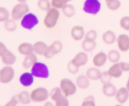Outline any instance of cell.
Masks as SVG:
<instances>
[{"label": "cell", "mask_w": 129, "mask_h": 106, "mask_svg": "<svg viewBox=\"0 0 129 106\" xmlns=\"http://www.w3.org/2000/svg\"><path fill=\"white\" fill-rule=\"evenodd\" d=\"M60 18V11L59 10L52 7L46 12L44 18V26L49 29H53L56 26Z\"/></svg>", "instance_id": "obj_1"}, {"label": "cell", "mask_w": 129, "mask_h": 106, "mask_svg": "<svg viewBox=\"0 0 129 106\" xmlns=\"http://www.w3.org/2000/svg\"><path fill=\"white\" fill-rule=\"evenodd\" d=\"M29 10L30 8L26 2H19L13 7L10 15L11 18L15 21H18L29 12Z\"/></svg>", "instance_id": "obj_2"}, {"label": "cell", "mask_w": 129, "mask_h": 106, "mask_svg": "<svg viewBox=\"0 0 129 106\" xmlns=\"http://www.w3.org/2000/svg\"><path fill=\"white\" fill-rule=\"evenodd\" d=\"M49 96H50V93L45 87H37L30 92L31 102L35 103H42V102H46Z\"/></svg>", "instance_id": "obj_3"}, {"label": "cell", "mask_w": 129, "mask_h": 106, "mask_svg": "<svg viewBox=\"0 0 129 106\" xmlns=\"http://www.w3.org/2000/svg\"><path fill=\"white\" fill-rule=\"evenodd\" d=\"M31 73L35 78H48L50 75V71L47 66L45 63L37 62L31 68Z\"/></svg>", "instance_id": "obj_4"}, {"label": "cell", "mask_w": 129, "mask_h": 106, "mask_svg": "<svg viewBox=\"0 0 129 106\" xmlns=\"http://www.w3.org/2000/svg\"><path fill=\"white\" fill-rule=\"evenodd\" d=\"M59 87L62 91L64 95L69 97L74 95L76 93L78 87L76 84L74 83L71 80L68 79V78H64L60 80Z\"/></svg>", "instance_id": "obj_5"}, {"label": "cell", "mask_w": 129, "mask_h": 106, "mask_svg": "<svg viewBox=\"0 0 129 106\" xmlns=\"http://www.w3.org/2000/svg\"><path fill=\"white\" fill-rule=\"evenodd\" d=\"M102 4L100 0H85L83 10L86 13L96 15L100 11Z\"/></svg>", "instance_id": "obj_6"}, {"label": "cell", "mask_w": 129, "mask_h": 106, "mask_svg": "<svg viewBox=\"0 0 129 106\" xmlns=\"http://www.w3.org/2000/svg\"><path fill=\"white\" fill-rule=\"evenodd\" d=\"M37 16L32 13H28L21 20V26L23 29L31 30L39 24Z\"/></svg>", "instance_id": "obj_7"}, {"label": "cell", "mask_w": 129, "mask_h": 106, "mask_svg": "<svg viewBox=\"0 0 129 106\" xmlns=\"http://www.w3.org/2000/svg\"><path fill=\"white\" fill-rule=\"evenodd\" d=\"M15 76V69L11 66H5L0 69V83L8 84L13 81Z\"/></svg>", "instance_id": "obj_8"}, {"label": "cell", "mask_w": 129, "mask_h": 106, "mask_svg": "<svg viewBox=\"0 0 129 106\" xmlns=\"http://www.w3.org/2000/svg\"><path fill=\"white\" fill-rule=\"evenodd\" d=\"M116 42L119 51L122 52L129 51V35L125 34H120L117 36Z\"/></svg>", "instance_id": "obj_9"}, {"label": "cell", "mask_w": 129, "mask_h": 106, "mask_svg": "<svg viewBox=\"0 0 129 106\" xmlns=\"http://www.w3.org/2000/svg\"><path fill=\"white\" fill-rule=\"evenodd\" d=\"M85 31L83 26L75 25L73 26L71 30V36L74 41L79 42L84 39Z\"/></svg>", "instance_id": "obj_10"}, {"label": "cell", "mask_w": 129, "mask_h": 106, "mask_svg": "<svg viewBox=\"0 0 129 106\" xmlns=\"http://www.w3.org/2000/svg\"><path fill=\"white\" fill-rule=\"evenodd\" d=\"M107 61H108L107 54L104 52H100L94 55L92 62L94 67L100 68L103 67L107 63Z\"/></svg>", "instance_id": "obj_11"}, {"label": "cell", "mask_w": 129, "mask_h": 106, "mask_svg": "<svg viewBox=\"0 0 129 106\" xmlns=\"http://www.w3.org/2000/svg\"><path fill=\"white\" fill-rule=\"evenodd\" d=\"M71 61L79 68L84 66L88 61V54L84 51L79 52L78 54H76Z\"/></svg>", "instance_id": "obj_12"}, {"label": "cell", "mask_w": 129, "mask_h": 106, "mask_svg": "<svg viewBox=\"0 0 129 106\" xmlns=\"http://www.w3.org/2000/svg\"><path fill=\"white\" fill-rule=\"evenodd\" d=\"M115 98L120 104L126 103L129 98V91L125 87H123L117 90L115 95Z\"/></svg>", "instance_id": "obj_13"}, {"label": "cell", "mask_w": 129, "mask_h": 106, "mask_svg": "<svg viewBox=\"0 0 129 106\" xmlns=\"http://www.w3.org/2000/svg\"><path fill=\"white\" fill-rule=\"evenodd\" d=\"M107 72L112 78H115V79L121 78L123 73L119 63H114L112 64L108 69Z\"/></svg>", "instance_id": "obj_14"}, {"label": "cell", "mask_w": 129, "mask_h": 106, "mask_svg": "<svg viewBox=\"0 0 129 106\" xmlns=\"http://www.w3.org/2000/svg\"><path fill=\"white\" fill-rule=\"evenodd\" d=\"M1 59L2 63L5 66H12L16 63V57L14 53L7 49V50L1 57Z\"/></svg>", "instance_id": "obj_15"}, {"label": "cell", "mask_w": 129, "mask_h": 106, "mask_svg": "<svg viewBox=\"0 0 129 106\" xmlns=\"http://www.w3.org/2000/svg\"><path fill=\"white\" fill-rule=\"evenodd\" d=\"M34 75L31 73L25 72L20 75L19 81L20 84L25 87H29L32 85L34 82Z\"/></svg>", "instance_id": "obj_16"}, {"label": "cell", "mask_w": 129, "mask_h": 106, "mask_svg": "<svg viewBox=\"0 0 129 106\" xmlns=\"http://www.w3.org/2000/svg\"><path fill=\"white\" fill-rule=\"evenodd\" d=\"M38 61L37 54L32 53L29 55L25 56L22 62V66L24 69H29L32 68L33 66Z\"/></svg>", "instance_id": "obj_17"}, {"label": "cell", "mask_w": 129, "mask_h": 106, "mask_svg": "<svg viewBox=\"0 0 129 106\" xmlns=\"http://www.w3.org/2000/svg\"><path fill=\"white\" fill-rule=\"evenodd\" d=\"M117 36L113 30H108L102 34V40L107 45H112L117 40Z\"/></svg>", "instance_id": "obj_18"}, {"label": "cell", "mask_w": 129, "mask_h": 106, "mask_svg": "<svg viewBox=\"0 0 129 106\" xmlns=\"http://www.w3.org/2000/svg\"><path fill=\"white\" fill-rule=\"evenodd\" d=\"M18 52L23 56H27L34 53V45L29 42H23L18 47Z\"/></svg>", "instance_id": "obj_19"}, {"label": "cell", "mask_w": 129, "mask_h": 106, "mask_svg": "<svg viewBox=\"0 0 129 106\" xmlns=\"http://www.w3.org/2000/svg\"><path fill=\"white\" fill-rule=\"evenodd\" d=\"M117 92V88L112 83L103 85V87H102V93H103V94L105 97H109V98L110 97H115Z\"/></svg>", "instance_id": "obj_20"}, {"label": "cell", "mask_w": 129, "mask_h": 106, "mask_svg": "<svg viewBox=\"0 0 129 106\" xmlns=\"http://www.w3.org/2000/svg\"><path fill=\"white\" fill-rule=\"evenodd\" d=\"M76 84L77 87L80 89H87L90 85V80L86 75L81 74L78 76L76 80Z\"/></svg>", "instance_id": "obj_21"}, {"label": "cell", "mask_w": 129, "mask_h": 106, "mask_svg": "<svg viewBox=\"0 0 129 106\" xmlns=\"http://www.w3.org/2000/svg\"><path fill=\"white\" fill-rule=\"evenodd\" d=\"M101 71L99 68L96 67H91L87 69L86 75L89 78L90 80L92 81H97L99 80L101 76Z\"/></svg>", "instance_id": "obj_22"}, {"label": "cell", "mask_w": 129, "mask_h": 106, "mask_svg": "<svg viewBox=\"0 0 129 106\" xmlns=\"http://www.w3.org/2000/svg\"><path fill=\"white\" fill-rule=\"evenodd\" d=\"M33 45H34V53L40 56L44 55L48 47V45L42 41H37Z\"/></svg>", "instance_id": "obj_23"}, {"label": "cell", "mask_w": 129, "mask_h": 106, "mask_svg": "<svg viewBox=\"0 0 129 106\" xmlns=\"http://www.w3.org/2000/svg\"><path fill=\"white\" fill-rule=\"evenodd\" d=\"M62 11L64 16L67 18H73V16H75L76 13L75 7L71 4H69V3H67L63 7V8L62 9Z\"/></svg>", "instance_id": "obj_24"}, {"label": "cell", "mask_w": 129, "mask_h": 106, "mask_svg": "<svg viewBox=\"0 0 129 106\" xmlns=\"http://www.w3.org/2000/svg\"><path fill=\"white\" fill-rule=\"evenodd\" d=\"M97 44L96 41H92V40H88L84 39L82 42L81 47L83 50L86 52H89L94 50L96 47Z\"/></svg>", "instance_id": "obj_25"}, {"label": "cell", "mask_w": 129, "mask_h": 106, "mask_svg": "<svg viewBox=\"0 0 129 106\" xmlns=\"http://www.w3.org/2000/svg\"><path fill=\"white\" fill-rule=\"evenodd\" d=\"M107 58H108V60L113 64L119 63L120 59V54L118 50L116 49H112L110 50L107 54Z\"/></svg>", "instance_id": "obj_26"}, {"label": "cell", "mask_w": 129, "mask_h": 106, "mask_svg": "<svg viewBox=\"0 0 129 106\" xmlns=\"http://www.w3.org/2000/svg\"><path fill=\"white\" fill-rule=\"evenodd\" d=\"M18 27L16 21L13 18L8 19L4 22V28L8 32H14L16 30Z\"/></svg>", "instance_id": "obj_27"}, {"label": "cell", "mask_w": 129, "mask_h": 106, "mask_svg": "<svg viewBox=\"0 0 129 106\" xmlns=\"http://www.w3.org/2000/svg\"><path fill=\"white\" fill-rule=\"evenodd\" d=\"M64 95L62 91L61 90L60 88L59 87H54V88L51 90L50 92V97L51 99L54 101V102H57L58 100L60 99L61 97H62Z\"/></svg>", "instance_id": "obj_28"}, {"label": "cell", "mask_w": 129, "mask_h": 106, "mask_svg": "<svg viewBox=\"0 0 129 106\" xmlns=\"http://www.w3.org/2000/svg\"><path fill=\"white\" fill-rule=\"evenodd\" d=\"M18 97L20 100V103L23 105H28L31 102L30 93L27 91L25 90L21 92L18 95Z\"/></svg>", "instance_id": "obj_29"}, {"label": "cell", "mask_w": 129, "mask_h": 106, "mask_svg": "<svg viewBox=\"0 0 129 106\" xmlns=\"http://www.w3.org/2000/svg\"><path fill=\"white\" fill-rule=\"evenodd\" d=\"M107 8L112 11H115L121 7V1L120 0H110L105 1Z\"/></svg>", "instance_id": "obj_30"}, {"label": "cell", "mask_w": 129, "mask_h": 106, "mask_svg": "<svg viewBox=\"0 0 129 106\" xmlns=\"http://www.w3.org/2000/svg\"><path fill=\"white\" fill-rule=\"evenodd\" d=\"M49 47L55 56L61 52L63 49V44L60 40H55L49 45Z\"/></svg>", "instance_id": "obj_31"}, {"label": "cell", "mask_w": 129, "mask_h": 106, "mask_svg": "<svg viewBox=\"0 0 129 106\" xmlns=\"http://www.w3.org/2000/svg\"><path fill=\"white\" fill-rule=\"evenodd\" d=\"M37 6L40 10L45 12L52 8L50 0H39L37 2Z\"/></svg>", "instance_id": "obj_32"}, {"label": "cell", "mask_w": 129, "mask_h": 106, "mask_svg": "<svg viewBox=\"0 0 129 106\" xmlns=\"http://www.w3.org/2000/svg\"><path fill=\"white\" fill-rule=\"evenodd\" d=\"M10 13L7 8L3 6H0V23L5 22L10 18Z\"/></svg>", "instance_id": "obj_33"}, {"label": "cell", "mask_w": 129, "mask_h": 106, "mask_svg": "<svg viewBox=\"0 0 129 106\" xmlns=\"http://www.w3.org/2000/svg\"><path fill=\"white\" fill-rule=\"evenodd\" d=\"M119 25L121 29L129 32V16H124L120 20Z\"/></svg>", "instance_id": "obj_34"}, {"label": "cell", "mask_w": 129, "mask_h": 106, "mask_svg": "<svg viewBox=\"0 0 129 106\" xmlns=\"http://www.w3.org/2000/svg\"><path fill=\"white\" fill-rule=\"evenodd\" d=\"M50 3L52 8H56L57 10H60V9L62 10L68 3L66 0H50Z\"/></svg>", "instance_id": "obj_35"}, {"label": "cell", "mask_w": 129, "mask_h": 106, "mask_svg": "<svg viewBox=\"0 0 129 106\" xmlns=\"http://www.w3.org/2000/svg\"><path fill=\"white\" fill-rule=\"evenodd\" d=\"M83 106H94L96 105L95 98L94 96L88 95L84 98L83 102H82Z\"/></svg>", "instance_id": "obj_36"}, {"label": "cell", "mask_w": 129, "mask_h": 106, "mask_svg": "<svg viewBox=\"0 0 129 106\" xmlns=\"http://www.w3.org/2000/svg\"><path fill=\"white\" fill-rule=\"evenodd\" d=\"M98 37V33L95 30H89L85 34L84 39L86 40L96 41Z\"/></svg>", "instance_id": "obj_37"}, {"label": "cell", "mask_w": 129, "mask_h": 106, "mask_svg": "<svg viewBox=\"0 0 129 106\" xmlns=\"http://www.w3.org/2000/svg\"><path fill=\"white\" fill-rule=\"evenodd\" d=\"M79 67H78V66L76 65L75 64L73 63L71 61L69 62L68 63V65H67V69H68V71L69 73L72 74H76L78 73L79 70Z\"/></svg>", "instance_id": "obj_38"}, {"label": "cell", "mask_w": 129, "mask_h": 106, "mask_svg": "<svg viewBox=\"0 0 129 106\" xmlns=\"http://www.w3.org/2000/svg\"><path fill=\"white\" fill-rule=\"evenodd\" d=\"M112 78L109 75L107 71H103L101 73L100 78L99 80L100 81L101 83L103 85L107 84V83H111Z\"/></svg>", "instance_id": "obj_39"}, {"label": "cell", "mask_w": 129, "mask_h": 106, "mask_svg": "<svg viewBox=\"0 0 129 106\" xmlns=\"http://www.w3.org/2000/svg\"><path fill=\"white\" fill-rule=\"evenodd\" d=\"M68 97L66 95H64L62 97L58 100L57 102H55V105L57 106H68L69 105Z\"/></svg>", "instance_id": "obj_40"}, {"label": "cell", "mask_w": 129, "mask_h": 106, "mask_svg": "<svg viewBox=\"0 0 129 106\" xmlns=\"http://www.w3.org/2000/svg\"><path fill=\"white\" fill-rule=\"evenodd\" d=\"M20 103V100H19L18 97L17 95H15L11 97V99L6 103V105L8 106H15L18 105Z\"/></svg>", "instance_id": "obj_41"}, {"label": "cell", "mask_w": 129, "mask_h": 106, "mask_svg": "<svg viewBox=\"0 0 129 106\" xmlns=\"http://www.w3.org/2000/svg\"><path fill=\"white\" fill-rule=\"evenodd\" d=\"M54 56H55V54H54V52L52 51L50 48L49 47V46L48 45L47 48L46 50H45V52H44L43 56H44L45 59H51V58H52Z\"/></svg>", "instance_id": "obj_42"}, {"label": "cell", "mask_w": 129, "mask_h": 106, "mask_svg": "<svg viewBox=\"0 0 129 106\" xmlns=\"http://www.w3.org/2000/svg\"><path fill=\"white\" fill-rule=\"evenodd\" d=\"M119 63L123 72H129V63H127V62H120Z\"/></svg>", "instance_id": "obj_43"}, {"label": "cell", "mask_w": 129, "mask_h": 106, "mask_svg": "<svg viewBox=\"0 0 129 106\" xmlns=\"http://www.w3.org/2000/svg\"><path fill=\"white\" fill-rule=\"evenodd\" d=\"M7 48H6V45L4 43H3L2 42L0 41V58L4 54V53L7 50Z\"/></svg>", "instance_id": "obj_44"}, {"label": "cell", "mask_w": 129, "mask_h": 106, "mask_svg": "<svg viewBox=\"0 0 129 106\" xmlns=\"http://www.w3.org/2000/svg\"><path fill=\"white\" fill-rule=\"evenodd\" d=\"M45 105H52V103L50 102V101H47L46 103H45Z\"/></svg>", "instance_id": "obj_45"}, {"label": "cell", "mask_w": 129, "mask_h": 106, "mask_svg": "<svg viewBox=\"0 0 129 106\" xmlns=\"http://www.w3.org/2000/svg\"><path fill=\"white\" fill-rule=\"evenodd\" d=\"M125 87H126V88H127V90H128L129 91V78H128V80H127V83H126V86H125Z\"/></svg>", "instance_id": "obj_46"}, {"label": "cell", "mask_w": 129, "mask_h": 106, "mask_svg": "<svg viewBox=\"0 0 129 106\" xmlns=\"http://www.w3.org/2000/svg\"><path fill=\"white\" fill-rule=\"evenodd\" d=\"M18 2H26L27 0H17Z\"/></svg>", "instance_id": "obj_47"}, {"label": "cell", "mask_w": 129, "mask_h": 106, "mask_svg": "<svg viewBox=\"0 0 129 106\" xmlns=\"http://www.w3.org/2000/svg\"><path fill=\"white\" fill-rule=\"evenodd\" d=\"M66 2L68 3H69V2H71V1H73V0H66Z\"/></svg>", "instance_id": "obj_48"}, {"label": "cell", "mask_w": 129, "mask_h": 106, "mask_svg": "<svg viewBox=\"0 0 129 106\" xmlns=\"http://www.w3.org/2000/svg\"><path fill=\"white\" fill-rule=\"evenodd\" d=\"M105 1H110V0H105Z\"/></svg>", "instance_id": "obj_49"}, {"label": "cell", "mask_w": 129, "mask_h": 106, "mask_svg": "<svg viewBox=\"0 0 129 106\" xmlns=\"http://www.w3.org/2000/svg\"></svg>", "instance_id": "obj_50"}, {"label": "cell", "mask_w": 129, "mask_h": 106, "mask_svg": "<svg viewBox=\"0 0 129 106\" xmlns=\"http://www.w3.org/2000/svg\"></svg>", "instance_id": "obj_51"}]
</instances>
